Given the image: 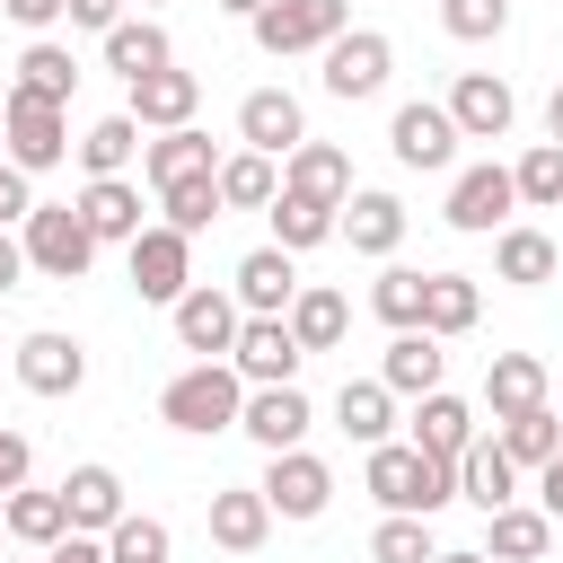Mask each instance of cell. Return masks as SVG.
Returning a JSON list of instances; mask_svg holds the SVG:
<instances>
[{
	"instance_id": "obj_1",
	"label": "cell",
	"mask_w": 563,
	"mask_h": 563,
	"mask_svg": "<svg viewBox=\"0 0 563 563\" xmlns=\"http://www.w3.org/2000/svg\"><path fill=\"white\" fill-rule=\"evenodd\" d=\"M361 484H369V493H378V510H396V519H431V510H449V501H457V466L422 457L413 440H387V449H369Z\"/></svg>"
},
{
	"instance_id": "obj_2",
	"label": "cell",
	"mask_w": 563,
	"mask_h": 563,
	"mask_svg": "<svg viewBox=\"0 0 563 563\" xmlns=\"http://www.w3.org/2000/svg\"><path fill=\"white\" fill-rule=\"evenodd\" d=\"M238 413H246V378H238L229 361H194V369H176V378L158 387V422H176V431H194V440L238 431Z\"/></svg>"
},
{
	"instance_id": "obj_3",
	"label": "cell",
	"mask_w": 563,
	"mask_h": 563,
	"mask_svg": "<svg viewBox=\"0 0 563 563\" xmlns=\"http://www.w3.org/2000/svg\"><path fill=\"white\" fill-rule=\"evenodd\" d=\"M0 141H9V167H18V176H44V167H62V158L79 150V141H70V114L44 106V97H26V88L0 97Z\"/></svg>"
},
{
	"instance_id": "obj_4",
	"label": "cell",
	"mask_w": 563,
	"mask_h": 563,
	"mask_svg": "<svg viewBox=\"0 0 563 563\" xmlns=\"http://www.w3.org/2000/svg\"><path fill=\"white\" fill-rule=\"evenodd\" d=\"M18 238H26V264H35L44 282H79V273L97 264V238H88L79 202H35Z\"/></svg>"
},
{
	"instance_id": "obj_5",
	"label": "cell",
	"mask_w": 563,
	"mask_h": 563,
	"mask_svg": "<svg viewBox=\"0 0 563 563\" xmlns=\"http://www.w3.org/2000/svg\"><path fill=\"white\" fill-rule=\"evenodd\" d=\"M246 26H255V44H264L273 62H282V53H325V44L352 26V0H264Z\"/></svg>"
},
{
	"instance_id": "obj_6",
	"label": "cell",
	"mask_w": 563,
	"mask_h": 563,
	"mask_svg": "<svg viewBox=\"0 0 563 563\" xmlns=\"http://www.w3.org/2000/svg\"><path fill=\"white\" fill-rule=\"evenodd\" d=\"M123 264H132V290H141V299H158V308H176V299L194 290V238H185V229H167V220H150V229L123 246Z\"/></svg>"
},
{
	"instance_id": "obj_7",
	"label": "cell",
	"mask_w": 563,
	"mask_h": 563,
	"mask_svg": "<svg viewBox=\"0 0 563 563\" xmlns=\"http://www.w3.org/2000/svg\"><path fill=\"white\" fill-rule=\"evenodd\" d=\"M387 70H396V44L378 35V26H343L334 44H325V97H343V106H361V97H378L387 88Z\"/></svg>"
},
{
	"instance_id": "obj_8",
	"label": "cell",
	"mask_w": 563,
	"mask_h": 563,
	"mask_svg": "<svg viewBox=\"0 0 563 563\" xmlns=\"http://www.w3.org/2000/svg\"><path fill=\"white\" fill-rule=\"evenodd\" d=\"M167 317H176V343H185V352H202V361H229V352H238V325H246L238 290H211V282H194Z\"/></svg>"
},
{
	"instance_id": "obj_9",
	"label": "cell",
	"mask_w": 563,
	"mask_h": 563,
	"mask_svg": "<svg viewBox=\"0 0 563 563\" xmlns=\"http://www.w3.org/2000/svg\"><path fill=\"white\" fill-rule=\"evenodd\" d=\"M255 493L273 501V519H325V501H334V466L308 457V449H282V457H264V484H255Z\"/></svg>"
},
{
	"instance_id": "obj_10",
	"label": "cell",
	"mask_w": 563,
	"mask_h": 563,
	"mask_svg": "<svg viewBox=\"0 0 563 563\" xmlns=\"http://www.w3.org/2000/svg\"><path fill=\"white\" fill-rule=\"evenodd\" d=\"M299 334L282 325V317H246L238 325V352H229V369L246 378V387H299Z\"/></svg>"
},
{
	"instance_id": "obj_11",
	"label": "cell",
	"mask_w": 563,
	"mask_h": 563,
	"mask_svg": "<svg viewBox=\"0 0 563 563\" xmlns=\"http://www.w3.org/2000/svg\"><path fill=\"white\" fill-rule=\"evenodd\" d=\"M238 141L264 150V158H290V150L308 141L299 97H290V88H246V97H238Z\"/></svg>"
},
{
	"instance_id": "obj_12",
	"label": "cell",
	"mask_w": 563,
	"mask_h": 563,
	"mask_svg": "<svg viewBox=\"0 0 563 563\" xmlns=\"http://www.w3.org/2000/svg\"><path fill=\"white\" fill-rule=\"evenodd\" d=\"M387 150H396V167H449L457 158V123H449V106H431V97H413V106H396V123H387Z\"/></svg>"
},
{
	"instance_id": "obj_13",
	"label": "cell",
	"mask_w": 563,
	"mask_h": 563,
	"mask_svg": "<svg viewBox=\"0 0 563 563\" xmlns=\"http://www.w3.org/2000/svg\"><path fill=\"white\" fill-rule=\"evenodd\" d=\"M18 387L26 396H79L88 387V352H79V334H26L18 343Z\"/></svg>"
},
{
	"instance_id": "obj_14",
	"label": "cell",
	"mask_w": 563,
	"mask_h": 563,
	"mask_svg": "<svg viewBox=\"0 0 563 563\" xmlns=\"http://www.w3.org/2000/svg\"><path fill=\"white\" fill-rule=\"evenodd\" d=\"M510 114H519L510 79H493V70H457V88H449V123H457V141H501Z\"/></svg>"
},
{
	"instance_id": "obj_15",
	"label": "cell",
	"mask_w": 563,
	"mask_h": 563,
	"mask_svg": "<svg viewBox=\"0 0 563 563\" xmlns=\"http://www.w3.org/2000/svg\"><path fill=\"white\" fill-rule=\"evenodd\" d=\"M510 202H519V185H510V167H466L457 185H449V229H466V238H484V229H510Z\"/></svg>"
},
{
	"instance_id": "obj_16",
	"label": "cell",
	"mask_w": 563,
	"mask_h": 563,
	"mask_svg": "<svg viewBox=\"0 0 563 563\" xmlns=\"http://www.w3.org/2000/svg\"><path fill=\"white\" fill-rule=\"evenodd\" d=\"M554 396V369L537 361V352H493V369H484V413L493 422H519V413H537Z\"/></svg>"
},
{
	"instance_id": "obj_17",
	"label": "cell",
	"mask_w": 563,
	"mask_h": 563,
	"mask_svg": "<svg viewBox=\"0 0 563 563\" xmlns=\"http://www.w3.org/2000/svg\"><path fill=\"white\" fill-rule=\"evenodd\" d=\"M62 510H70V537H114V519H123L132 501H123V475L88 457V466L62 475Z\"/></svg>"
},
{
	"instance_id": "obj_18",
	"label": "cell",
	"mask_w": 563,
	"mask_h": 563,
	"mask_svg": "<svg viewBox=\"0 0 563 563\" xmlns=\"http://www.w3.org/2000/svg\"><path fill=\"white\" fill-rule=\"evenodd\" d=\"M194 106H202V79L167 62V70H150V79H132V106H123V114H132L141 132H185Z\"/></svg>"
},
{
	"instance_id": "obj_19",
	"label": "cell",
	"mask_w": 563,
	"mask_h": 563,
	"mask_svg": "<svg viewBox=\"0 0 563 563\" xmlns=\"http://www.w3.org/2000/svg\"><path fill=\"white\" fill-rule=\"evenodd\" d=\"M238 431H246L264 457H282V449H299V440H308V396H299V387H246Z\"/></svg>"
},
{
	"instance_id": "obj_20",
	"label": "cell",
	"mask_w": 563,
	"mask_h": 563,
	"mask_svg": "<svg viewBox=\"0 0 563 563\" xmlns=\"http://www.w3.org/2000/svg\"><path fill=\"white\" fill-rule=\"evenodd\" d=\"M282 194H308V202L343 211V202H352V158H343L334 141H299V150L282 158Z\"/></svg>"
},
{
	"instance_id": "obj_21",
	"label": "cell",
	"mask_w": 563,
	"mask_h": 563,
	"mask_svg": "<svg viewBox=\"0 0 563 563\" xmlns=\"http://www.w3.org/2000/svg\"><path fill=\"white\" fill-rule=\"evenodd\" d=\"M141 167H150V185L158 194H176V185H202V176H220V150H211V132H158L150 150H141Z\"/></svg>"
},
{
	"instance_id": "obj_22",
	"label": "cell",
	"mask_w": 563,
	"mask_h": 563,
	"mask_svg": "<svg viewBox=\"0 0 563 563\" xmlns=\"http://www.w3.org/2000/svg\"><path fill=\"white\" fill-rule=\"evenodd\" d=\"M79 220H88V238H97V246H132V238L150 229V220H141V185H123V176H88Z\"/></svg>"
},
{
	"instance_id": "obj_23",
	"label": "cell",
	"mask_w": 563,
	"mask_h": 563,
	"mask_svg": "<svg viewBox=\"0 0 563 563\" xmlns=\"http://www.w3.org/2000/svg\"><path fill=\"white\" fill-rule=\"evenodd\" d=\"M413 449H422V457H440V466H457V457L475 449V405H466V396H449V387H440V396H422V405H413Z\"/></svg>"
},
{
	"instance_id": "obj_24",
	"label": "cell",
	"mask_w": 563,
	"mask_h": 563,
	"mask_svg": "<svg viewBox=\"0 0 563 563\" xmlns=\"http://www.w3.org/2000/svg\"><path fill=\"white\" fill-rule=\"evenodd\" d=\"M290 299H299V273H290L282 246L238 255V308H246V317H290Z\"/></svg>"
},
{
	"instance_id": "obj_25",
	"label": "cell",
	"mask_w": 563,
	"mask_h": 563,
	"mask_svg": "<svg viewBox=\"0 0 563 563\" xmlns=\"http://www.w3.org/2000/svg\"><path fill=\"white\" fill-rule=\"evenodd\" d=\"M457 501H475V510H484V519H493V510H510V501H519V466H510V457H501V440H484V431H475V449H466V457H457Z\"/></svg>"
},
{
	"instance_id": "obj_26",
	"label": "cell",
	"mask_w": 563,
	"mask_h": 563,
	"mask_svg": "<svg viewBox=\"0 0 563 563\" xmlns=\"http://www.w3.org/2000/svg\"><path fill=\"white\" fill-rule=\"evenodd\" d=\"M440 369H449V352H440V334H396L387 343V361H378V378H387V396H440Z\"/></svg>"
},
{
	"instance_id": "obj_27",
	"label": "cell",
	"mask_w": 563,
	"mask_h": 563,
	"mask_svg": "<svg viewBox=\"0 0 563 563\" xmlns=\"http://www.w3.org/2000/svg\"><path fill=\"white\" fill-rule=\"evenodd\" d=\"M273 537V501L255 493V484H229V493H211V545H229V554H255Z\"/></svg>"
},
{
	"instance_id": "obj_28",
	"label": "cell",
	"mask_w": 563,
	"mask_h": 563,
	"mask_svg": "<svg viewBox=\"0 0 563 563\" xmlns=\"http://www.w3.org/2000/svg\"><path fill=\"white\" fill-rule=\"evenodd\" d=\"M176 62V44H167V26L158 18H123L114 35H106V70L132 88V79H150V70H167Z\"/></svg>"
},
{
	"instance_id": "obj_29",
	"label": "cell",
	"mask_w": 563,
	"mask_h": 563,
	"mask_svg": "<svg viewBox=\"0 0 563 563\" xmlns=\"http://www.w3.org/2000/svg\"><path fill=\"white\" fill-rule=\"evenodd\" d=\"M343 238H352V255H378L387 264L405 246V202L396 194H352L343 202Z\"/></svg>"
},
{
	"instance_id": "obj_30",
	"label": "cell",
	"mask_w": 563,
	"mask_h": 563,
	"mask_svg": "<svg viewBox=\"0 0 563 563\" xmlns=\"http://www.w3.org/2000/svg\"><path fill=\"white\" fill-rule=\"evenodd\" d=\"M493 273H501L510 290H545V282L563 273V255H554L545 229H501V238H493Z\"/></svg>"
},
{
	"instance_id": "obj_31",
	"label": "cell",
	"mask_w": 563,
	"mask_h": 563,
	"mask_svg": "<svg viewBox=\"0 0 563 563\" xmlns=\"http://www.w3.org/2000/svg\"><path fill=\"white\" fill-rule=\"evenodd\" d=\"M282 325L299 334V352H334V343H343V325H352V308H343V290L299 282V299H290V317H282Z\"/></svg>"
},
{
	"instance_id": "obj_32",
	"label": "cell",
	"mask_w": 563,
	"mask_h": 563,
	"mask_svg": "<svg viewBox=\"0 0 563 563\" xmlns=\"http://www.w3.org/2000/svg\"><path fill=\"white\" fill-rule=\"evenodd\" d=\"M334 422H343L361 449H387V431H396V396H387V378H343Z\"/></svg>"
},
{
	"instance_id": "obj_33",
	"label": "cell",
	"mask_w": 563,
	"mask_h": 563,
	"mask_svg": "<svg viewBox=\"0 0 563 563\" xmlns=\"http://www.w3.org/2000/svg\"><path fill=\"white\" fill-rule=\"evenodd\" d=\"M0 528H9L18 545H35V554H53V545L70 537V510H62V484H53V493H9V501H0Z\"/></svg>"
},
{
	"instance_id": "obj_34",
	"label": "cell",
	"mask_w": 563,
	"mask_h": 563,
	"mask_svg": "<svg viewBox=\"0 0 563 563\" xmlns=\"http://www.w3.org/2000/svg\"><path fill=\"white\" fill-rule=\"evenodd\" d=\"M545 545H554V519H545V510H519V501H510V510L484 519V554H493V563H545Z\"/></svg>"
},
{
	"instance_id": "obj_35",
	"label": "cell",
	"mask_w": 563,
	"mask_h": 563,
	"mask_svg": "<svg viewBox=\"0 0 563 563\" xmlns=\"http://www.w3.org/2000/svg\"><path fill=\"white\" fill-rule=\"evenodd\" d=\"M273 246L282 255H299V246H325V238H343V211H325V202H308V194H273Z\"/></svg>"
},
{
	"instance_id": "obj_36",
	"label": "cell",
	"mask_w": 563,
	"mask_h": 563,
	"mask_svg": "<svg viewBox=\"0 0 563 563\" xmlns=\"http://www.w3.org/2000/svg\"><path fill=\"white\" fill-rule=\"evenodd\" d=\"M475 317H484V290H475L466 273H431V282H422V334L449 343V334H466Z\"/></svg>"
},
{
	"instance_id": "obj_37",
	"label": "cell",
	"mask_w": 563,
	"mask_h": 563,
	"mask_svg": "<svg viewBox=\"0 0 563 563\" xmlns=\"http://www.w3.org/2000/svg\"><path fill=\"white\" fill-rule=\"evenodd\" d=\"M18 88H26V97H44V106H70V88H79V62H70V44L35 35V44L18 53Z\"/></svg>"
},
{
	"instance_id": "obj_38",
	"label": "cell",
	"mask_w": 563,
	"mask_h": 563,
	"mask_svg": "<svg viewBox=\"0 0 563 563\" xmlns=\"http://www.w3.org/2000/svg\"><path fill=\"white\" fill-rule=\"evenodd\" d=\"M273 194H282V167L264 150H229L220 158V202L229 211H273Z\"/></svg>"
},
{
	"instance_id": "obj_39",
	"label": "cell",
	"mask_w": 563,
	"mask_h": 563,
	"mask_svg": "<svg viewBox=\"0 0 563 563\" xmlns=\"http://www.w3.org/2000/svg\"><path fill=\"white\" fill-rule=\"evenodd\" d=\"M493 440H501V457H510V466H537V475H545V466L563 457V413H554V405H537V413L501 422Z\"/></svg>"
},
{
	"instance_id": "obj_40",
	"label": "cell",
	"mask_w": 563,
	"mask_h": 563,
	"mask_svg": "<svg viewBox=\"0 0 563 563\" xmlns=\"http://www.w3.org/2000/svg\"><path fill=\"white\" fill-rule=\"evenodd\" d=\"M132 158H141V123H132V114H97V123L79 132V167H88V176H123Z\"/></svg>"
},
{
	"instance_id": "obj_41",
	"label": "cell",
	"mask_w": 563,
	"mask_h": 563,
	"mask_svg": "<svg viewBox=\"0 0 563 563\" xmlns=\"http://www.w3.org/2000/svg\"><path fill=\"white\" fill-rule=\"evenodd\" d=\"M422 282H431V273H413V264H387V273H378V290H369V308H378L396 334H413V325H422Z\"/></svg>"
},
{
	"instance_id": "obj_42",
	"label": "cell",
	"mask_w": 563,
	"mask_h": 563,
	"mask_svg": "<svg viewBox=\"0 0 563 563\" xmlns=\"http://www.w3.org/2000/svg\"><path fill=\"white\" fill-rule=\"evenodd\" d=\"M167 519H150V510H123L114 519V537H106V563H167Z\"/></svg>"
},
{
	"instance_id": "obj_43",
	"label": "cell",
	"mask_w": 563,
	"mask_h": 563,
	"mask_svg": "<svg viewBox=\"0 0 563 563\" xmlns=\"http://www.w3.org/2000/svg\"><path fill=\"white\" fill-rule=\"evenodd\" d=\"M510 185H519V202L554 211V202H563V141H537V150L510 167Z\"/></svg>"
},
{
	"instance_id": "obj_44",
	"label": "cell",
	"mask_w": 563,
	"mask_h": 563,
	"mask_svg": "<svg viewBox=\"0 0 563 563\" xmlns=\"http://www.w3.org/2000/svg\"><path fill=\"white\" fill-rule=\"evenodd\" d=\"M369 563H440V545H431V519H378V537H369Z\"/></svg>"
},
{
	"instance_id": "obj_45",
	"label": "cell",
	"mask_w": 563,
	"mask_h": 563,
	"mask_svg": "<svg viewBox=\"0 0 563 563\" xmlns=\"http://www.w3.org/2000/svg\"><path fill=\"white\" fill-rule=\"evenodd\" d=\"M158 211H167V229H185V238H202L229 202H220V176H202V185H176V194H158Z\"/></svg>"
},
{
	"instance_id": "obj_46",
	"label": "cell",
	"mask_w": 563,
	"mask_h": 563,
	"mask_svg": "<svg viewBox=\"0 0 563 563\" xmlns=\"http://www.w3.org/2000/svg\"><path fill=\"white\" fill-rule=\"evenodd\" d=\"M440 26H449L457 44H493V35L510 26V0H440Z\"/></svg>"
},
{
	"instance_id": "obj_47",
	"label": "cell",
	"mask_w": 563,
	"mask_h": 563,
	"mask_svg": "<svg viewBox=\"0 0 563 563\" xmlns=\"http://www.w3.org/2000/svg\"><path fill=\"white\" fill-rule=\"evenodd\" d=\"M26 466H35L26 431H9V422H0V501H9V493H26Z\"/></svg>"
},
{
	"instance_id": "obj_48",
	"label": "cell",
	"mask_w": 563,
	"mask_h": 563,
	"mask_svg": "<svg viewBox=\"0 0 563 563\" xmlns=\"http://www.w3.org/2000/svg\"><path fill=\"white\" fill-rule=\"evenodd\" d=\"M26 211H35V176H18V167L0 158V229H9V220L26 229Z\"/></svg>"
},
{
	"instance_id": "obj_49",
	"label": "cell",
	"mask_w": 563,
	"mask_h": 563,
	"mask_svg": "<svg viewBox=\"0 0 563 563\" xmlns=\"http://www.w3.org/2000/svg\"><path fill=\"white\" fill-rule=\"evenodd\" d=\"M70 26H88V35H114V26H123V0H70Z\"/></svg>"
},
{
	"instance_id": "obj_50",
	"label": "cell",
	"mask_w": 563,
	"mask_h": 563,
	"mask_svg": "<svg viewBox=\"0 0 563 563\" xmlns=\"http://www.w3.org/2000/svg\"><path fill=\"white\" fill-rule=\"evenodd\" d=\"M0 9H9V18L26 26V35H44L53 18H70V0H0Z\"/></svg>"
},
{
	"instance_id": "obj_51",
	"label": "cell",
	"mask_w": 563,
	"mask_h": 563,
	"mask_svg": "<svg viewBox=\"0 0 563 563\" xmlns=\"http://www.w3.org/2000/svg\"><path fill=\"white\" fill-rule=\"evenodd\" d=\"M26 273H35V264H26V238H9V229H0V299H9Z\"/></svg>"
},
{
	"instance_id": "obj_52",
	"label": "cell",
	"mask_w": 563,
	"mask_h": 563,
	"mask_svg": "<svg viewBox=\"0 0 563 563\" xmlns=\"http://www.w3.org/2000/svg\"><path fill=\"white\" fill-rule=\"evenodd\" d=\"M44 563H106V537H62Z\"/></svg>"
},
{
	"instance_id": "obj_53",
	"label": "cell",
	"mask_w": 563,
	"mask_h": 563,
	"mask_svg": "<svg viewBox=\"0 0 563 563\" xmlns=\"http://www.w3.org/2000/svg\"><path fill=\"white\" fill-rule=\"evenodd\" d=\"M537 510H545V519H563V457L537 475Z\"/></svg>"
},
{
	"instance_id": "obj_54",
	"label": "cell",
	"mask_w": 563,
	"mask_h": 563,
	"mask_svg": "<svg viewBox=\"0 0 563 563\" xmlns=\"http://www.w3.org/2000/svg\"><path fill=\"white\" fill-rule=\"evenodd\" d=\"M545 141H563V79H554V97H545Z\"/></svg>"
},
{
	"instance_id": "obj_55",
	"label": "cell",
	"mask_w": 563,
	"mask_h": 563,
	"mask_svg": "<svg viewBox=\"0 0 563 563\" xmlns=\"http://www.w3.org/2000/svg\"><path fill=\"white\" fill-rule=\"evenodd\" d=\"M220 9H229V18H255V9H264V0H220Z\"/></svg>"
},
{
	"instance_id": "obj_56",
	"label": "cell",
	"mask_w": 563,
	"mask_h": 563,
	"mask_svg": "<svg viewBox=\"0 0 563 563\" xmlns=\"http://www.w3.org/2000/svg\"><path fill=\"white\" fill-rule=\"evenodd\" d=\"M440 563H493V554H440Z\"/></svg>"
},
{
	"instance_id": "obj_57",
	"label": "cell",
	"mask_w": 563,
	"mask_h": 563,
	"mask_svg": "<svg viewBox=\"0 0 563 563\" xmlns=\"http://www.w3.org/2000/svg\"><path fill=\"white\" fill-rule=\"evenodd\" d=\"M141 9H158V0H141Z\"/></svg>"
},
{
	"instance_id": "obj_58",
	"label": "cell",
	"mask_w": 563,
	"mask_h": 563,
	"mask_svg": "<svg viewBox=\"0 0 563 563\" xmlns=\"http://www.w3.org/2000/svg\"><path fill=\"white\" fill-rule=\"evenodd\" d=\"M0 537H9V528H0Z\"/></svg>"
}]
</instances>
